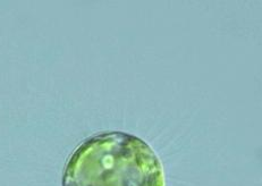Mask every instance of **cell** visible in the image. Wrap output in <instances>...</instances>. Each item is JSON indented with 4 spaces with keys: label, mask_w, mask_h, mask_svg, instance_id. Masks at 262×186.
Here are the masks:
<instances>
[{
    "label": "cell",
    "mask_w": 262,
    "mask_h": 186,
    "mask_svg": "<svg viewBox=\"0 0 262 186\" xmlns=\"http://www.w3.org/2000/svg\"><path fill=\"white\" fill-rule=\"evenodd\" d=\"M61 186H165V173L145 141L129 133L104 132L75 149Z\"/></svg>",
    "instance_id": "cell-1"
}]
</instances>
